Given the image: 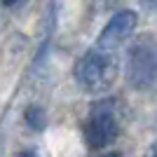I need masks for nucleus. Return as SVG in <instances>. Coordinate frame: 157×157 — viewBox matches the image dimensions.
<instances>
[{
  "label": "nucleus",
  "instance_id": "7",
  "mask_svg": "<svg viewBox=\"0 0 157 157\" xmlns=\"http://www.w3.org/2000/svg\"><path fill=\"white\" fill-rule=\"evenodd\" d=\"M17 157H35V152H31V150H24V152H19Z\"/></svg>",
  "mask_w": 157,
  "mask_h": 157
},
{
  "label": "nucleus",
  "instance_id": "2",
  "mask_svg": "<svg viewBox=\"0 0 157 157\" xmlns=\"http://www.w3.org/2000/svg\"><path fill=\"white\" fill-rule=\"evenodd\" d=\"M127 80L141 92L157 87V38L145 35L131 42L127 52Z\"/></svg>",
  "mask_w": 157,
  "mask_h": 157
},
{
  "label": "nucleus",
  "instance_id": "1",
  "mask_svg": "<svg viewBox=\"0 0 157 157\" xmlns=\"http://www.w3.org/2000/svg\"><path fill=\"white\" fill-rule=\"evenodd\" d=\"M120 78L117 52L108 49H89L75 63V82L87 94H105Z\"/></svg>",
  "mask_w": 157,
  "mask_h": 157
},
{
  "label": "nucleus",
  "instance_id": "5",
  "mask_svg": "<svg viewBox=\"0 0 157 157\" xmlns=\"http://www.w3.org/2000/svg\"><path fill=\"white\" fill-rule=\"evenodd\" d=\"M26 122L33 129H42V127H45V113H42V108H38V105L28 108L26 110Z\"/></svg>",
  "mask_w": 157,
  "mask_h": 157
},
{
  "label": "nucleus",
  "instance_id": "3",
  "mask_svg": "<svg viewBox=\"0 0 157 157\" xmlns=\"http://www.w3.org/2000/svg\"><path fill=\"white\" fill-rule=\"evenodd\" d=\"M120 134V122L117 115L113 110V105L108 101H101L92 108L89 117H87L85 124V141L89 148L94 150H101V148H108V145L117 138Z\"/></svg>",
  "mask_w": 157,
  "mask_h": 157
},
{
  "label": "nucleus",
  "instance_id": "4",
  "mask_svg": "<svg viewBox=\"0 0 157 157\" xmlns=\"http://www.w3.org/2000/svg\"><path fill=\"white\" fill-rule=\"evenodd\" d=\"M138 17L134 10H120L108 19L101 33H98L96 47L98 49H108V52H117V47H122L127 40L131 38V33L136 31Z\"/></svg>",
  "mask_w": 157,
  "mask_h": 157
},
{
  "label": "nucleus",
  "instance_id": "6",
  "mask_svg": "<svg viewBox=\"0 0 157 157\" xmlns=\"http://www.w3.org/2000/svg\"><path fill=\"white\" fill-rule=\"evenodd\" d=\"M145 157H157V141L148 148V152H145Z\"/></svg>",
  "mask_w": 157,
  "mask_h": 157
},
{
  "label": "nucleus",
  "instance_id": "8",
  "mask_svg": "<svg viewBox=\"0 0 157 157\" xmlns=\"http://www.w3.org/2000/svg\"><path fill=\"white\" fill-rule=\"evenodd\" d=\"M17 2H19V0H2V5H5V7H12V5H17Z\"/></svg>",
  "mask_w": 157,
  "mask_h": 157
},
{
  "label": "nucleus",
  "instance_id": "9",
  "mask_svg": "<svg viewBox=\"0 0 157 157\" xmlns=\"http://www.w3.org/2000/svg\"><path fill=\"white\" fill-rule=\"evenodd\" d=\"M101 157H122L120 152H108V155H101Z\"/></svg>",
  "mask_w": 157,
  "mask_h": 157
}]
</instances>
